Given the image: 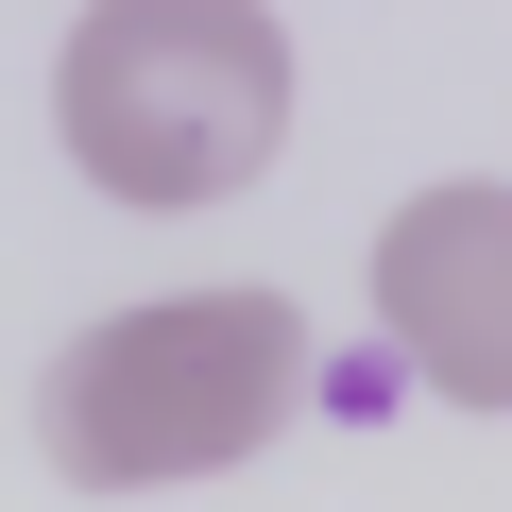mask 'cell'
<instances>
[{
    "label": "cell",
    "mask_w": 512,
    "mask_h": 512,
    "mask_svg": "<svg viewBox=\"0 0 512 512\" xmlns=\"http://www.w3.org/2000/svg\"><path fill=\"white\" fill-rule=\"evenodd\" d=\"M376 342L444 410H512V188L444 171L376 222Z\"/></svg>",
    "instance_id": "3"
},
{
    "label": "cell",
    "mask_w": 512,
    "mask_h": 512,
    "mask_svg": "<svg viewBox=\"0 0 512 512\" xmlns=\"http://www.w3.org/2000/svg\"><path fill=\"white\" fill-rule=\"evenodd\" d=\"M291 410H308V308L291 291H154L52 359L35 427L86 495H171V478H239Z\"/></svg>",
    "instance_id": "2"
},
{
    "label": "cell",
    "mask_w": 512,
    "mask_h": 512,
    "mask_svg": "<svg viewBox=\"0 0 512 512\" xmlns=\"http://www.w3.org/2000/svg\"><path fill=\"white\" fill-rule=\"evenodd\" d=\"M52 137L103 205H222L291 137V18L274 0H86L52 52Z\"/></svg>",
    "instance_id": "1"
}]
</instances>
